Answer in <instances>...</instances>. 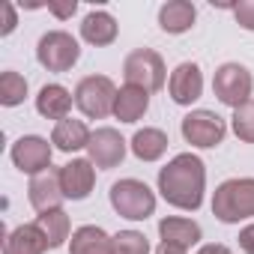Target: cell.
Wrapping results in <instances>:
<instances>
[{
    "instance_id": "8fae6325",
    "label": "cell",
    "mask_w": 254,
    "mask_h": 254,
    "mask_svg": "<svg viewBox=\"0 0 254 254\" xmlns=\"http://www.w3.org/2000/svg\"><path fill=\"white\" fill-rule=\"evenodd\" d=\"M57 174H60V189L66 194V200H84V197H90V191L96 186V165L90 159H72Z\"/></svg>"
},
{
    "instance_id": "7402d4cb",
    "label": "cell",
    "mask_w": 254,
    "mask_h": 254,
    "mask_svg": "<svg viewBox=\"0 0 254 254\" xmlns=\"http://www.w3.org/2000/svg\"><path fill=\"white\" fill-rule=\"evenodd\" d=\"M129 147H132L135 159H141V162H159L168 153V135L162 129L147 126V129H138L135 132V138H132Z\"/></svg>"
},
{
    "instance_id": "277c9868",
    "label": "cell",
    "mask_w": 254,
    "mask_h": 254,
    "mask_svg": "<svg viewBox=\"0 0 254 254\" xmlns=\"http://www.w3.org/2000/svg\"><path fill=\"white\" fill-rule=\"evenodd\" d=\"M123 75H126V84L132 87H141L147 93H159L165 87V78H168V69H165V60L159 51L153 48H138L126 57L123 63Z\"/></svg>"
},
{
    "instance_id": "4316f807",
    "label": "cell",
    "mask_w": 254,
    "mask_h": 254,
    "mask_svg": "<svg viewBox=\"0 0 254 254\" xmlns=\"http://www.w3.org/2000/svg\"><path fill=\"white\" fill-rule=\"evenodd\" d=\"M233 15H236V24L242 30H251L254 33V0H242V3L233 6Z\"/></svg>"
},
{
    "instance_id": "603a6c76",
    "label": "cell",
    "mask_w": 254,
    "mask_h": 254,
    "mask_svg": "<svg viewBox=\"0 0 254 254\" xmlns=\"http://www.w3.org/2000/svg\"><path fill=\"white\" fill-rule=\"evenodd\" d=\"M33 224L42 230V236H45L48 248H60V245L69 239V230H72V221H69V215H66L63 209L39 212V218H36Z\"/></svg>"
},
{
    "instance_id": "ffe728a7",
    "label": "cell",
    "mask_w": 254,
    "mask_h": 254,
    "mask_svg": "<svg viewBox=\"0 0 254 254\" xmlns=\"http://www.w3.org/2000/svg\"><path fill=\"white\" fill-rule=\"evenodd\" d=\"M48 242L36 224H21L3 239V254H45Z\"/></svg>"
},
{
    "instance_id": "d6986e66",
    "label": "cell",
    "mask_w": 254,
    "mask_h": 254,
    "mask_svg": "<svg viewBox=\"0 0 254 254\" xmlns=\"http://www.w3.org/2000/svg\"><path fill=\"white\" fill-rule=\"evenodd\" d=\"M194 18H197V9L194 3H189V0H168V3L159 9V27L165 33H186L194 27Z\"/></svg>"
},
{
    "instance_id": "1f68e13d",
    "label": "cell",
    "mask_w": 254,
    "mask_h": 254,
    "mask_svg": "<svg viewBox=\"0 0 254 254\" xmlns=\"http://www.w3.org/2000/svg\"><path fill=\"white\" fill-rule=\"evenodd\" d=\"M156 254H186V251H183V248H177V245H165V242H162V245L156 248Z\"/></svg>"
},
{
    "instance_id": "f546056e",
    "label": "cell",
    "mask_w": 254,
    "mask_h": 254,
    "mask_svg": "<svg viewBox=\"0 0 254 254\" xmlns=\"http://www.w3.org/2000/svg\"><path fill=\"white\" fill-rule=\"evenodd\" d=\"M239 248H242L245 254H254V224H245V227L239 230Z\"/></svg>"
},
{
    "instance_id": "83f0119b",
    "label": "cell",
    "mask_w": 254,
    "mask_h": 254,
    "mask_svg": "<svg viewBox=\"0 0 254 254\" xmlns=\"http://www.w3.org/2000/svg\"><path fill=\"white\" fill-rule=\"evenodd\" d=\"M0 12H3V24H0V36H9L18 24V15H15V3L12 0H3L0 3Z\"/></svg>"
},
{
    "instance_id": "52a82bcc",
    "label": "cell",
    "mask_w": 254,
    "mask_h": 254,
    "mask_svg": "<svg viewBox=\"0 0 254 254\" xmlns=\"http://www.w3.org/2000/svg\"><path fill=\"white\" fill-rule=\"evenodd\" d=\"M81 57V45L66 30H48L36 45V60L48 72H69Z\"/></svg>"
},
{
    "instance_id": "5bb4252c",
    "label": "cell",
    "mask_w": 254,
    "mask_h": 254,
    "mask_svg": "<svg viewBox=\"0 0 254 254\" xmlns=\"http://www.w3.org/2000/svg\"><path fill=\"white\" fill-rule=\"evenodd\" d=\"M159 236H162V242H165V245H177V248L189 251L191 245H197V242H200L203 230H200V224H197V221H191V218L168 215V218H162V221H159Z\"/></svg>"
},
{
    "instance_id": "f1b7e54d",
    "label": "cell",
    "mask_w": 254,
    "mask_h": 254,
    "mask_svg": "<svg viewBox=\"0 0 254 254\" xmlns=\"http://www.w3.org/2000/svg\"><path fill=\"white\" fill-rule=\"evenodd\" d=\"M75 9H78L75 0H66V3H48V12H51V15H57L60 21L72 18V15H75Z\"/></svg>"
},
{
    "instance_id": "7a4b0ae2",
    "label": "cell",
    "mask_w": 254,
    "mask_h": 254,
    "mask_svg": "<svg viewBox=\"0 0 254 254\" xmlns=\"http://www.w3.org/2000/svg\"><path fill=\"white\" fill-rule=\"evenodd\" d=\"M212 215L224 224H239L254 218V177L224 180L212 194Z\"/></svg>"
},
{
    "instance_id": "4dcf8cb0",
    "label": "cell",
    "mask_w": 254,
    "mask_h": 254,
    "mask_svg": "<svg viewBox=\"0 0 254 254\" xmlns=\"http://www.w3.org/2000/svg\"><path fill=\"white\" fill-rule=\"evenodd\" d=\"M197 254H233V251L227 245H221V242H209V245H200Z\"/></svg>"
},
{
    "instance_id": "ba28073f",
    "label": "cell",
    "mask_w": 254,
    "mask_h": 254,
    "mask_svg": "<svg viewBox=\"0 0 254 254\" xmlns=\"http://www.w3.org/2000/svg\"><path fill=\"white\" fill-rule=\"evenodd\" d=\"M183 138L191 144V147H200V150H212L224 141L227 135V126L224 120L215 114V111H206V108H197V111H189L183 117V126H180Z\"/></svg>"
},
{
    "instance_id": "9c48e42d",
    "label": "cell",
    "mask_w": 254,
    "mask_h": 254,
    "mask_svg": "<svg viewBox=\"0 0 254 254\" xmlns=\"http://www.w3.org/2000/svg\"><path fill=\"white\" fill-rule=\"evenodd\" d=\"M12 156V165L21 171V174H30V177H39L51 168V144L39 135H24L12 144L9 150Z\"/></svg>"
},
{
    "instance_id": "7c38bea8",
    "label": "cell",
    "mask_w": 254,
    "mask_h": 254,
    "mask_svg": "<svg viewBox=\"0 0 254 254\" xmlns=\"http://www.w3.org/2000/svg\"><path fill=\"white\" fill-rule=\"evenodd\" d=\"M168 93L177 105H191L203 96V72L197 63H180L174 72H171V81H168Z\"/></svg>"
},
{
    "instance_id": "d4e9b609",
    "label": "cell",
    "mask_w": 254,
    "mask_h": 254,
    "mask_svg": "<svg viewBox=\"0 0 254 254\" xmlns=\"http://www.w3.org/2000/svg\"><path fill=\"white\" fill-rule=\"evenodd\" d=\"M114 242V254H150V242L141 230H120L117 236H111Z\"/></svg>"
},
{
    "instance_id": "ac0fdd59",
    "label": "cell",
    "mask_w": 254,
    "mask_h": 254,
    "mask_svg": "<svg viewBox=\"0 0 254 254\" xmlns=\"http://www.w3.org/2000/svg\"><path fill=\"white\" fill-rule=\"evenodd\" d=\"M72 102L75 96L63 87V84H45L36 96V111L45 117V120H66L69 111H72Z\"/></svg>"
},
{
    "instance_id": "8992f818",
    "label": "cell",
    "mask_w": 254,
    "mask_h": 254,
    "mask_svg": "<svg viewBox=\"0 0 254 254\" xmlns=\"http://www.w3.org/2000/svg\"><path fill=\"white\" fill-rule=\"evenodd\" d=\"M212 90L218 96L221 105L227 108H242L245 102H251V93H254V78L251 72L242 66V63H221L215 69V78H212Z\"/></svg>"
},
{
    "instance_id": "e0dca14e",
    "label": "cell",
    "mask_w": 254,
    "mask_h": 254,
    "mask_svg": "<svg viewBox=\"0 0 254 254\" xmlns=\"http://www.w3.org/2000/svg\"><path fill=\"white\" fill-rule=\"evenodd\" d=\"M150 108V93L141 87L126 84L117 90V102H114V117L120 123H138Z\"/></svg>"
},
{
    "instance_id": "2e32d148",
    "label": "cell",
    "mask_w": 254,
    "mask_h": 254,
    "mask_svg": "<svg viewBox=\"0 0 254 254\" xmlns=\"http://www.w3.org/2000/svg\"><path fill=\"white\" fill-rule=\"evenodd\" d=\"M117 30H120L117 27V18L111 12H105V9H93L81 21V39L90 42V45H96V48L111 45L117 39Z\"/></svg>"
},
{
    "instance_id": "3957f363",
    "label": "cell",
    "mask_w": 254,
    "mask_h": 254,
    "mask_svg": "<svg viewBox=\"0 0 254 254\" xmlns=\"http://www.w3.org/2000/svg\"><path fill=\"white\" fill-rule=\"evenodd\" d=\"M111 206L129 221H144L156 212V194L141 180H117L111 186Z\"/></svg>"
},
{
    "instance_id": "4fadbf2b",
    "label": "cell",
    "mask_w": 254,
    "mask_h": 254,
    "mask_svg": "<svg viewBox=\"0 0 254 254\" xmlns=\"http://www.w3.org/2000/svg\"><path fill=\"white\" fill-rule=\"evenodd\" d=\"M27 197H30V206L36 212H51V209H60V203L66 200L63 189H60V174L57 171H45L39 177L30 180V189H27Z\"/></svg>"
},
{
    "instance_id": "9a60e30c",
    "label": "cell",
    "mask_w": 254,
    "mask_h": 254,
    "mask_svg": "<svg viewBox=\"0 0 254 254\" xmlns=\"http://www.w3.org/2000/svg\"><path fill=\"white\" fill-rule=\"evenodd\" d=\"M90 129L84 120H75V117H66L54 126L51 132V144L60 150V153H78V150H87L90 144Z\"/></svg>"
},
{
    "instance_id": "30bf717a",
    "label": "cell",
    "mask_w": 254,
    "mask_h": 254,
    "mask_svg": "<svg viewBox=\"0 0 254 254\" xmlns=\"http://www.w3.org/2000/svg\"><path fill=\"white\" fill-rule=\"evenodd\" d=\"M87 153H90V162L102 171H111L117 168L123 159H126V138L111 129V126H102L90 135V144H87Z\"/></svg>"
},
{
    "instance_id": "6da1fadb",
    "label": "cell",
    "mask_w": 254,
    "mask_h": 254,
    "mask_svg": "<svg viewBox=\"0 0 254 254\" xmlns=\"http://www.w3.org/2000/svg\"><path fill=\"white\" fill-rule=\"evenodd\" d=\"M159 191L177 209H189V212L200 209L206 191V165L194 153L174 156L159 171Z\"/></svg>"
},
{
    "instance_id": "484cf974",
    "label": "cell",
    "mask_w": 254,
    "mask_h": 254,
    "mask_svg": "<svg viewBox=\"0 0 254 254\" xmlns=\"http://www.w3.org/2000/svg\"><path fill=\"white\" fill-rule=\"evenodd\" d=\"M230 120H233V135L245 144H254V99L236 108Z\"/></svg>"
},
{
    "instance_id": "44dd1931",
    "label": "cell",
    "mask_w": 254,
    "mask_h": 254,
    "mask_svg": "<svg viewBox=\"0 0 254 254\" xmlns=\"http://www.w3.org/2000/svg\"><path fill=\"white\" fill-rule=\"evenodd\" d=\"M69 251L72 254H114V242L111 236L96 227V224H84L72 233V242H69Z\"/></svg>"
},
{
    "instance_id": "5b68a950",
    "label": "cell",
    "mask_w": 254,
    "mask_h": 254,
    "mask_svg": "<svg viewBox=\"0 0 254 254\" xmlns=\"http://www.w3.org/2000/svg\"><path fill=\"white\" fill-rule=\"evenodd\" d=\"M114 102H117V87L108 75H87L75 87V105L90 120H102L114 114Z\"/></svg>"
},
{
    "instance_id": "cb8c5ba5",
    "label": "cell",
    "mask_w": 254,
    "mask_h": 254,
    "mask_svg": "<svg viewBox=\"0 0 254 254\" xmlns=\"http://www.w3.org/2000/svg\"><path fill=\"white\" fill-rule=\"evenodd\" d=\"M27 96V78L6 69L3 75H0V105H6V108H15L21 105Z\"/></svg>"
}]
</instances>
